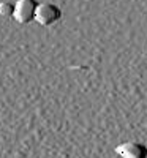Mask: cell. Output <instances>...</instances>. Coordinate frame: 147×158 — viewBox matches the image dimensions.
Returning <instances> with one entry per match:
<instances>
[{
    "label": "cell",
    "instance_id": "2",
    "mask_svg": "<svg viewBox=\"0 0 147 158\" xmlns=\"http://www.w3.org/2000/svg\"><path fill=\"white\" fill-rule=\"evenodd\" d=\"M36 6V0H18L13 10V16L19 24H27L35 19Z\"/></svg>",
    "mask_w": 147,
    "mask_h": 158
},
{
    "label": "cell",
    "instance_id": "4",
    "mask_svg": "<svg viewBox=\"0 0 147 158\" xmlns=\"http://www.w3.org/2000/svg\"><path fill=\"white\" fill-rule=\"evenodd\" d=\"M13 10H15V5L8 2H0V16H13Z\"/></svg>",
    "mask_w": 147,
    "mask_h": 158
},
{
    "label": "cell",
    "instance_id": "3",
    "mask_svg": "<svg viewBox=\"0 0 147 158\" xmlns=\"http://www.w3.org/2000/svg\"><path fill=\"white\" fill-rule=\"evenodd\" d=\"M116 153L122 158H145L147 147L139 142H124L116 147Z\"/></svg>",
    "mask_w": 147,
    "mask_h": 158
},
{
    "label": "cell",
    "instance_id": "1",
    "mask_svg": "<svg viewBox=\"0 0 147 158\" xmlns=\"http://www.w3.org/2000/svg\"><path fill=\"white\" fill-rule=\"evenodd\" d=\"M62 16V11L57 5L54 3H49V2H44V3H38L36 6V11H35V21L38 24L44 25V27H48V25L54 24L56 21H59Z\"/></svg>",
    "mask_w": 147,
    "mask_h": 158
}]
</instances>
